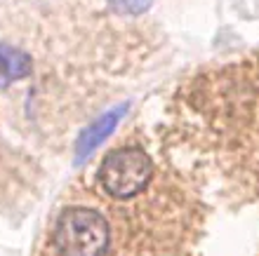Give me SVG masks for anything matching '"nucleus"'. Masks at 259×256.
I'll list each match as a JSON object with an SVG mask.
<instances>
[{"instance_id":"1","label":"nucleus","mask_w":259,"mask_h":256,"mask_svg":"<svg viewBox=\"0 0 259 256\" xmlns=\"http://www.w3.org/2000/svg\"><path fill=\"white\" fill-rule=\"evenodd\" d=\"M52 242L59 256H106L111 242L109 221L97 209L71 207L57 219Z\"/></svg>"},{"instance_id":"2","label":"nucleus","mask_w":259,"mask_h":256,"mask_svg":"<svg viewBox=\"0 0 259 256\" xmlns=\"http://www.w3.org/2000/svg\"><path fill=\"white\" fill-rule=\"evenodd\" d=\"M153 176V162L142 148H120L102 162L99 179L111 197H135L149 186Z\"/></svg>"},{"instance_id":"3","label":"nucleus","mask_w":259,"mask_h":256,"mask_svg":"<svg viewBox=\"0 0 259 256\" xmlns=\"http://www.w3.org/2000/svg\"><path fill=\"white\" fill-rule=\"evenodd\" d=\"M31 73V59L19 47L0 45V85H10Z\"/></svg>"},{"instance_id":"4","label":"nucleus","mask_w":259,"mask_h":256,"mask_svg":"<svg viewBox=\"0 0 259 256\" xmlns=\"http://www.w3.org/2000/svg\"><path fill=\"white\" fill-rule=\"evenodd\" d=\"M120 113H123V108H116V111L106 113L104 118H99L92 127L85 129V134H82L80 141H78V158L90 155L99 143L104 141V139H106V136L111 134V132H113V127H116L118 120H120Z\"/></svg>"},{"instance_id":"5","label":"nucleus","mask_w":259,"mask_h":256,"mask_svg":"<svg viewBox=\"0 0 259 256\" xmlns=\"http://www.w3.org/2000/svg\"><path fill=\"white\" fill-rule=\"evenodd\" d=\"M109 3H111L113 10H118V12H127V14L144 12V10L151 5V0H109Z\"/></svg>"}]
</instances>
